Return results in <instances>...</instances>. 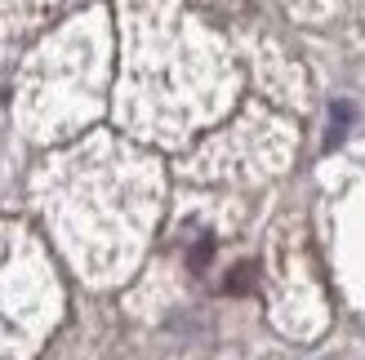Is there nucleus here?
Returning <instances> with one entry per match:
<instances>
[{"instance_id": "f257e3e1", "label": "nucleus", "mask_w": 365, "mask_h": 360, "mask_svg": "<svg viewBox=\"0 0 365 360\" xmlns=\"http://www.w3.org/2000/svg\"><path fill=\"white\" fill-rule=\"evenodd\" d=\"M254 280H259V272H254V263H241L236 272L227 276V294H250Z\"/></svg>"}, {"instance_id": "f03ea898", "label": "nucleus", "mask_w": 365, "mask_h": 360, "mask_svg": "<svg viewBox=\"0 0 365 360\" xmlns=\"http://www.w3.org/2000/svg\"><path fill=\"white\" fill-rule=\"evenodd\" d=\"M210 249H214L210 240H200V245L192 249V267H205V263H210Z\"/></svg>"}]
</instances>
